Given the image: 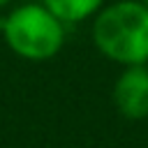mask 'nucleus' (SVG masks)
Instances as JSON below:
<instances>
[{
  "mask_svg": "<svg viewBox=\"0 0 148 148\" xmlns=\"http://www.w3.org/2000/svg\"><path fill=\"white\" fill-rule=\"evenodd\" d=\"M113 102L130 120L148 118V69L143 65H127L113 86Z\"/></svg>",
  "mask_w": 148,
  "mask_h": 148,
  "instance_id": "3",
  "label": "nucleus"
},
{
  "mask_svg": "<svg viewBox=\"0 0 148 148\" xmlns=\"http://www.w3.org/2000/svg\"><path fill=\"white\" fill-rule=\"evenodd\" d=\"M92 42L113 62L143 65L148 60V5L120 0L102 9L92 23Z\"/></svg>",
  "mask_w": 148,
  "mask_h": 148,
  "instance_id": "1",
  "label": "nucleus"
},
{
  "mask_svg": "<svg viewBox=\"0 0 148 148\" xmlns=\"http://www.w3.org/2000/svg\"><path fill=\"white\" fill-rule=\"evenodd\" d=\"M62 23H79L95 14L104 0H42Z\"/></svg>",
  "mask_w": 148,
  "mask_h": 148,
  "instance_id": "4",
  "label": "nucleus"
},
{
  "mask_svg": "<svg viewBox=\"0 0 148 148\" xmlns=\"http://www.w3.org/2000/svg\"><path fill=\"white\" fill-rule=\"evenodd\" d=\"M141 2H146V5H148V0H141Z\"/></svg>",
  "mask_w": 148,
  "mask_h": 148,
  "instance_id": "6",
  "label": "nucleus"
},
{
  "mask_svg": "<svg viewBox=\"0 0 148 148\" xmlns=\"http://www.w3.org/2000/svg\"><path fill=\"white\" fill-rule=\"evenodd\" d=\"M7 46L25 60H49L65 44V23L42 2L21 5L2 21Z\"/></svg>",
  "mask_w": 148,
  "mask_h": 148,
  "instance_id": "2",
  "label": "nucleus"
},
{
  "mask_svg": "<svg viewBox=\"0 0 148 148\" xmlns=\"http://www.w3.org/2000/svg\"><path fill=\"white\" fill-rule=\"evenodd\" d=\"M12 0H0V7H5V5H9Z\"/></svg>",
  "mask_w": 148,
  "mask_h": 148,
  "instance_id": "5",
  "label": "nucleus"
}]
</instances>
